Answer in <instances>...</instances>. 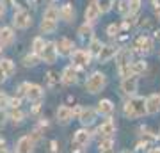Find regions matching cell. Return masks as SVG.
Instances as JSON below:
<instances>
[{"mask_svg": "<svg viewBox=\"0 0 160 153\" xmlns=\"http://www.w3.org/2000/svg\"><path fill=\"white\" fill-rule=\"evenodd\" d=\"M20 107H22V98L12 96L11 102H9V109H20Z\"/></svg>", "mask_w": 160, "mask_h": 153, "instance_id": "cell-40", "label": "cell"}, {"mask_svg": "<svg viewBox=\"0 0 160 153\" xmlns=\"http://www.w3.org/2000/svg\"><path fill=\"white\" fill-rule=\"evenodd\" d=\"M158 57H160V52H158Z\"/></svg>", "mask_w": 160, "mask_h": 153, "instance_id": "cell-54", "label": "cell"}, {"mask_svg": "<svg viewBox=\"0 0 160 153\" xmlns=\"http://www.w3.org/2000/svg\"><path fill=\"white\" fill-rule=\"evenodd\" d=\"M16 39V34H14V28L12 27H0V46H11Z\"/></svg>", "mask_w": 160, "mask_h": 153, "instance_id": "cell-19", "label": "cell"}, {"mask_svg": "<svg viewBox=\"0 0 160 153\" xmlns=\"http://www.w3.org/2000/svg\"><path fill=\"white\" fill-rule=\"evenodd\" d=\"M57 28H59V22H52V20H41V23H39L41 34H53V32H57Z\"/></svg>", "mask_w": 160, "mask_h": 153, "instance_id": "cell-24", "label": "cell"}, {"mask_svg": "<svg viewBox=\"0 0 160 153\" xmlns=\"http://www.w3.org/2000/svg\"><path fill=\"white\" fill-rule=\"evenodd\" d=\"M61 20H64L66 23H71L75 22V18H77V11H75L73 4H69V2H64L62 6H61Z\"/></svg>", "mask_w": 160, "mask_h": 153, "instance_id": "cell-21", "label": "cell"}, {"mask_svg": "<svg viewBox=\"0 0 160 153\" xmlns=\"http://www.w3.org/2000/svg\"><path fill=\"white\" fill-rule=\"evenodd\" d=\"M0 153H11L9 151V148H7L6 139H0Z\"/></svg>", "mask_w": 160, "mask_h": 153, "instance_id": "cell-42", "label": "cell"}, {"mask_svg": "<svg viewBox=\"0 0 160 153\" xmlns=\"http://www.w3.org/2000/svg\"><path fill=\"white\" fill-rule=\"evenodd\" d=\"M96 4L100 6L103 14H105V13H110L114 9V0H96Z\"/></svg>", "mask_w": 160, "mask_h": 153, "instance_id": "cell-36", "label": "cell"}, {"mask_svg": "<svg viewBox=\"0 0 160 153\" xmlns=\"http://www.w3.org/2000/svg\"><path fill=\"white\" fill-rule=\"evenodd\" d=\"M102 9H100V6L96 4V0H92V2H89L86 7V13H84V18H86L87 23H91V25H94V23H98V20L102 18Z\"/></svg>", "mask_w": 160, "mask_h": 153, "instance_id": "cell-12", "label": "cell"}, {"mask_svg": "<svg viewBox=\"0 0 160 153\" xmlns=\"http://www.w3.org/2000/svg\"><path fill=\"white\" fill-rule=\"evenodd\" d=\"M45 96V89L43 85L39 84H34V82H29V87H27V100L29 102H41Z\"/></svg>", "mask_w": 160, "mask_h": 153, "instance_id": "cell-17", "label": "cell"}, {"mask_svg": "<svg viewBox=\"0 0 160 153\" xmlns=\"http://www.w3.org/2000/svg\"><path fill=\"white\" fill-rule=\"evenodd\" d=\"M119 34H123L119 23H110L109 27H107V36H109V38L114 39V38H119Z\"/></svg>", "mask_w": 160, "mask_h": 153, "instance_id": "cell-35", "label": "cell"}, {"mask_svg": "<svg viewBox=\"0 0 160 153\" xmlns=\"http://www.w3.org/2000/svg\"><path fill=\"white\" fill-rule=\"evenodd\" d=\"M114 109H116L114 102H112V100H109V98H102V100L96 103L98 114H100V116H103V118H110V116L114 114Z\"/></svg>", "mask_w": 160, "mask_h": 153, "instance_id": "cell-18", "label": "cell"}, {"mask_svg": "<svg viewBox=\"0 0 160 153\" xmlns=\"http://www.w3.org/2000/svg\"><path fill=\"white\" fill-rule=\"evenodd\" d=\"M98 110H96V107H84L82 109V112H80V116H78V121L82 123V126H91V125H94V121L98 119Z\"/></svg>", "mask_w": 160, "mask_h": 153, "instance_id": "cell-14", "label": "cell"}, {"mask_svg": "<svg viewBox=\"0 0 160 153\" xmlns=\"http://www.w3.org/2000/svg\"><path fill=\"white\" fill-rule=\"evenodd\" d=\"M59 18H61V11H59V7H55L53 4L46 7L45 11H43V20H52V22H59Z\"/></svg>", "mask_w": 160, "mask_h": 153, "instance_id": "cell-26", "label": "cell"}, {"mask_svg": "<svg viewBox=\"0 0 160 153\" xmlns=\"http://www.w3.org/2000/svg\"><path fill=\"white\" fill-rule=\"evenodd\" d=\"M2 4L6 7H12V6H16V0H0Z\"/></svg>", "mask_w": 160, "mask_h": 153, "instance_id": "cell-44", "label": "cell"}, {"mask_svg": "<svg viewBox=\"0 0 160 153\" xmlns=\"http://www.w3.org/2000/svg\"><path fill=\"white\" fill-rule=\"evenodd\" d=\"M116 146L114 137H105V139H100L98 142V153H110Z\"/></svg>", "mask_w": 160, "mask_h": 153, "instance_id": "cell-25", "label": "cell"}, {"mask_svg": "<svg viewBox=\"0 0 160 153\" xmlns=\"http://www.w3.org/2000/svg\"><path fill=\"white\" fill-rule=\"evenodd\" d=\"M6 13H7V7L4 6V4H2V2H0V20H2V18L6 16Z\"/></svg>", "mask_w": 160, "mask_h": 153, "instance_id": "cell-46", "label": "cell"}, {"mask_svg": "<svg viewBox=\"0 0 160 153\" xmlns=\"http://www.w3.org/2000/svg\"><path fill=\"white\" fill-rule=\"evenodd\" d=\"M121 153H132V151H130V150H123Z\"/></svg>", "mask_w": 160, "mask_h": 153, "instance_id": "cell-51", "label": "cell"}, {"mask_svg": "<svg viewBox=\"0 0 160 153\" xmlns=\"http://www.w3.org/2000/svg\"><path fill=\"white\" fill-rule=\"evenodd\" d=\"M32 2H38V0H32Z\"/></svg>", "mask_w": 160, "mask_h": 153, "instance_id": "cell-53", "label": "cell"}, {"mask_svg": "<svg viewBox=\"0 0 160 153\" xmlns=\"http://www.w3.org/2000/svg\"><path fill=\"white\" fill-rule=\"evenodd\" d=\"M7 79H9V77L6 75V71H4V69L0 68V84H4V82H6Z\"/></svg>", "mask_w": 160, "mask_h": 153, "instance_id": "cell-45", "label": "cell"}, {"mask_svg": "<svg viewBox=\"0 0 160 153\" xmlns=\"http://www.w3.org/2000/svg\"><path fill=\"white\" fill-rule=\"evenodd\" d=\"M92 141V134L87 126H82L73 134V146L75 148H80V150H86Z\"/></svg>", "mask_w": 160, "mask_h": 153, "instance_id": "cell-7", "label": "cell"}, {"mask_svg": "<svg viewBox=\"0 0 160 153\" xmlns=\"http://www.w3.org/2000/svg\"><path fill=\"white\" fill-rule=\"evenodd\" d=\"M155 13H157V18H158V22H160V7H157V9H155Z\"/></svg>", "mask_w": 160, "mask_h": 153, "instance_id": "cell-50", "label": "cell"}, {"mask_svg": "<svg viewBox=\"0 0 160 153\" xmlns=\"http://www.w3.org/2000/svg\"><path fill=\"white\" fill-rule=\"evenodd\" d=\"M155 48V39L151 36H146V34H141L137 36L133 43H132V50L133 54H139V55H149Z\"/></svg>", "mask_w": 160, "mask_h": 153, "instance_id": "cell-3", "label": "cell"}, {"mask_svg": "<svg viewBox=\"0 0 160 153\" xmlns=\"http://www.w3.org/2000/svg\"><path fill=\"white\" fill-rule=\"evenodd\" d=\"M118 52H119V48H118V45H112V43H109V45H103L102 52L98 54L96 61L100 64H107L109 61H112L116 55H118Z\"/></svg>", "mask_w": 160, "mask_h": 153, "instance_id": "cell-13", "label": "cell"}, {"mask_svg": "<svg viewBox=\"0 0 160 153\" xmlns=\"http://www.w3.org/2000/svg\"><path fill=\"white\" fill-rule=\"evenodd\" d=\"M146 109H148V116H155L160 112V93L146 96Z\"/></svg>", "mask_w": 160, "mask_h": 153, "instance_id": "cell-20", "label": "cell"}, {"mask_svg": "<svg viewBox=\"0 0 160 153\" xmlns=\"http://www.w3.org/2000/svg\"><path fill=\"white\" fill-rule=\"evenodd\" d=\"M2 52H4V46H0V54H2Z\"/></svg>", "mask_w": 160, "mask_h": 153, "instance_id": "cell-52", "label": "cell"}, {"mask_svg": "<svg viewBox=\"0 0 160 153\" xmlns=\"http://www.w3.org/2000/svg\"><path fill=\"white\" fill-rule=\"evenodd\" d=\"M27 87H29V82H22V84L18 85V89H16V96L18 98H27Z\"/></svg>", "mask_w": 160, "mask_h": 153, "instance_id": "cell-39", "label": "cell"}, {"mask_svg": "<svg viewBox=\"0 0 160 153\" xmlns=\"http://www.w3.org/2000/svg\"><path fill=\"white\" fill-rule=\"evenodd\" d=\"M148 153H160V148L158 146H153V148H149Z\"/></svg>", "mask_w": 160, "mask_h": 153, "instance_id": "cell-49", "label": "cell"}, {"mask_svg": "<svg viewBox=\"0 0 160 153\" xmlns=\"http://www.w3.org/2000/svg\"><path fill=\"white\" fill-rule=\"evenodd\" d=\"M80 71H82V69H78L77 66H73V64H68V66L62 69V73H61V84L66 85V87H71V85L78 84Z\"/></svg>", "mask_w": 160, "mask_h": 153, "instance_id": "cell-6", "label": "cell"}, {"mask_svg": "<svg viewBox=\"0 0 160 153\" xmlns=\"http://www.w3.org/2000/svg\"><path fill=\"white\" fill-rule=\"evenodd\" d=\"M123 116L126 119H139L148 116V109H146V98L144 96H130L123 103Z\"/></svg>", "mask_w": 160, "mask_h": 153, "instance_id": "cell-1", "label": "cell"}, {"mask_svg": "<svg viewBox=\"0 0 160 153\" xmlns=\"http://www.w3.org/2000/svg\"><path fill=\"white\" fill-rule=\"evenodd\" d=\"M7 119H9V114L6 110H0V128H4L7 123Z\"/></svg>", "mask_w": 160, "mask_h": 153, "instance_id": "cell-41", "label": "cell"}, {"mask_svg": "<svg viewBox=\"0 0 160 153\" xmlns=\"http://www.w3.org/2000/svg\"><path fill=\"white\" fill-rule=\"evenodd\" d=\"M39 109H41V102H36L34 107H32V114H38L39 112Z\"/></svg>", "mask_w": 160, "mask_h": 153, "instance_id": "cell-47", "label": "cell"}, {"mask_svg": "<svg viewBox=\"0 0 160 153\" xmlns=\"http://www.w3.org/2000/svg\"><path fill=\"white\" fill-rule=\"evenodd\" d=\"M77 34H78V38L84 41V43H89L91 39H94V28H92L91 23L84 22L78 27V32H77Z\"/></svg>", "mask_w": 160, "mask_h": 153, "instance_id": "cell-22", "label": "cell"}, {"mask_svg": "<svg viewBox=\"0 0 160 153\" xmlns=\"http://www.w3.org/2000/svg\"><path fill=\"white\" fill-rule=\"evenodd\" d=\"M75 114H73V109L69 107V105H66V103H62V105H59L57 110H55V119H57L59 125H69L71 121H73Z\"/></svg>", "mask_w": 160, "mask_h": 153, "instance_id": "cell-11", "label": "cell"}, {"mask_svg": "<svg viewBox=\"0 0 160 153\" xmlns=\"http://www.w3.org/2000/svg\"><path fill=\"white\" fill-rule=\"evenodd\" d=\"M103 48V43L98 38H94V39H91L89 43H87V50H89V54H91L92 57H98V54L102 52Z\"/></svg>", "mask_w": 160, "mask_h": 153, "instance_id": "cell-31", "label": "cell"}, {"mask_svg": "<svg viewBox=\"0 0 160 153\" xmlns=\"http://www.w3.org/2000/svg\"><path fill=\"white\" fill-rule=\"evenodd\" d=\"M128 4H130V11H128V20H130L139 13V9L142 6V0H128Z\"/></svg>", "mask_w": 160, "mask_h": 153, "instance_id": "cell-34", "label": "cell"}, {"mask_svg": "<svg viewBox=\"0 0 160 153\" xmlns=\"http://www.w3.org/2000/svg\"><path fill=\"white\" fill-rule=\"evenodd\" d=\"M22 63H23L25 68H34V66H38V63H41V57L38 55V54H34V52H29V54L22 59Z\"/></svg>", "mask_w": 160, "mask_h": 153, "instance_id": "cell-28", "label": "cell"}, {"mask_svg": "<svg viewBox=\"0 0 160 153\" xmlns=\"http://www.w3.org/2000/svg\"><path fill=\"white\" fill-rule=\"evenodd\" d=\"M61 82V75L57 73V71H53V69H50L48 73H46V85L50 87V89H53L55 85Z\"/></svg>", "mask_w": 160, "mask_h": 153, "instance_id": "cell-33", "label": "cell"}, {"mask_svg": "<svg viewBox=\"0 0 160 153\" xmlns=\"http://www.w3.org/2000/svg\"><path fill=\"white\" fill-rule=\"evenodd\" d=\"M55 45H57V50H59V55L61 57H71L77 48H75V43L69 38H59L55 41Z\"/></svg>", "mask_w": 160, "mask_h": 153, "instance_id": "cell-15", "label": "cell"}, {"mask_svg": "<svg viewBox=\"0 0 160 153\" xmlns=\"http://www.w3.org/2000/svg\"><path fill=\"white\" fill-rule=\"evenodd\" d=\"M34 146H36V142L32 141V137L30 135H22L16 141L14 153H34Z\"/></svg>", "mask_w": 160, "mask_h": 153, "instance_id": "cell-16", "label": "cell"}, {"mask_svg": "<svg viewBox=\"0 0 160 153\" xmlns=\"http://www.w3.org/2000/svg\"><path fill=\"white\" fill-rule=\"evenodd\" d=\"M12 27L18 30H27L29 27H32V14L23 7H18L12 13Z\"/></svg>", "mask_w": 160, "mask_h": 153, "instance_id": "cell-4", "label": "cell"}, {"mask_svg": "<svg viewBox=\"0 0 160 153\" xmlns=\"http://www.w3.org/2000/svg\"><path fill=\"white\" fill-rule=\"evenodd\" d=\"M132 55H133V50H130V48H119L118 55H116L118 66H126V64H130L132 63Z\"/></svg>", "mask_w": 160, "mask_h": 153, "instance_id": "cell-23", "label": "cell"}, {"mask_svg": "<svg viewBox=\"0 0 160 153\" xmlns=\"http://www.w3.org/2000/svg\"><path fill=\"white\" fill-rule=\"evenodd\" d=\"M41 63L45 64H55L59 59V50H57V45L55 41H46V46L45 50L41 52Z\"/></svg>", "mask_w": 160, "mask_h": 153, "instance_id": "cell-8", "label": "cell"}, {"mask_svg": "<svg viewBox=\"0 0 160 153\" xmlns=\"http://www.w3.org/2000/svg\"><path fill=\"white\" fill-rule=\"evenodd\" d=\"M9 114V119H11L14 125H20V123H23V119H25V112H23L22 109H11V112Z\"/></svg>", "mask_w": 160, "mask_h": 153, "instance_id": "cell-32", "label": "cell"}, {"mask_svg": "<svg viewBox=\"0 0 160 153\" xmlns=\"http://www.w3.org/2000/svg\"><path fill=\"white\" fill-rule=\"evenodd\" d=\"M9 102H11V96H7L4 91H0V110H6L9 107Z\"/></svg>", "mask_w": 160, "mask_h": 153, "instance_id": "cell-38", "label": "cell"}, {"mask_svg": "<svg viewBox=\"0 0 160 153\" xmlns=\"http://www.w3.org/2000/svg\"><path fill=\"white\" fill-rule=\"evenodd\" d=\"M0 68L6 71L7 77H12V75H14V71H16L14 63H12L11 59H7V57H2V59H0Z\"/></svg>", "mask_w": 160, "mask_h": 153, "instance_id": "cell-30", "label": "cell"}, {"mask_svg": "<svg viewBox=\"0 0 160 153\" xmlns=\"http://www.w3.org/2000/svg\"><path fill=\"white\" fill-rule=\"evenodd\" d=\"M119 89L125 96H135V93L139 89V77L137 75H132V77H126V79L121 80L119 84Z\"/></svg>", "mask_w": 160, "mask_h": 153, "instance_id": "cell-9", "label": "cell"}, {"mask_svg": "<svg viewBox=\"0 0 160 153\" xmlns=\"http://www.w3.org/2000/svg\"><path fill=\"white\" fill-rule=\"evenodd\" d=\"M153 39H155V41H158V43H160V28L153 32Z\"/></svg>", "mask_w": 160, "mask_h": 153, "instance_id": "cell-48", "label": "cell"}, {"mask_svg": "<svg viewBox=\"0 0 160 153\" xmlns=\"http://www.w3.org/2000/svg\"><path fill=\"white\" fill-rule=\"evenodd\" d=\"M59 142L55 141V139H52L50 141V153H57V150H59Z\"/></svg>", "mask_w": 160, "mask_h": 153, "instance_id": "cell-43", "label": "cell"}, {"mask_svg": "<svg viewBox=\"0 0 160 153\" xmlns=\"http://www.w3.org/2000/svg\"><path fill=\"white\" fill-rule=\"evenodd\" d=\"M158 137H160V134H158Z\"/></svg>", "mask_w": 160, "mask_h": 153, "instance_id": "cell-55", "label": "cell"}, {"mask_svg": "<svg viewBox=\"0 0 160 153\" xmlns=\"http://www.w3.org/2000/svg\"><path fill=\"white\" fill-rule=\"evenodd\" d=\"M84 87H86V91L89 94H98V93H102V91L107 87V75L102 73V71H92V73L86 79Z\"/></svg>", "mask_w": 160, "mask_h": 153, "instance_id": "cell-2", "label": "cell"}, {"mask_svg": "<svg viewBox=\"0 0 160 153\" xmlns=\"http://www.w3.org/2000/svg\"><path fill=\"white\" fill-rule=\"evenodd\" d=\"M148 69V64H146V61H132L130 63V75H137V77H141V75L144 73Z\"/></svg>", "mask_w": 160, "mask_h": 153, "instance_id": "cell-27", "label": "cell"}, {"mask_svg": "<svg viewBox=\"0 0 160 153\" xmlns=\"http://www.w3.org/2000/svg\"><path fill=\"white\" fill-rule=\"evenodd\" d=\"M116 130H118V125H116V121L112 119V116H110V118H107L105 121H102V125H98L94 134H96L100 139H105V137H114Z\"/></svg>", "mask_w": 160, "mask_h": 153, "instance_id": "cell-10", "label": "cell"}, {"mask_svg": "<svg viewBox=\"0 0 160 153\" xmlns=\"http://www.w3.org/2000/svg\"><path fill=\"white\" fill-rule=\"evenodd\" d=\"M69 61L73 66H77L78 69H86L92 61V55L89 54V50H84V48H77V50L71 54Z\"/></svg>", "mask_w": 160, "mask_h": 153, "instance_id": "cell-5", "label": "cell"}, {"mask_svg": "<svg viewBox=\"0 0 160 153\" xmlns=\"http://www.w3.org/2000/svg\"><path fill=\"white\" fill-rule=\"evenodd\" d=\"M46 46V41L43 36H36L34 39H32V46H30V52H34V54H38V55H41V52L45 50Z\"/></svg>", "mask_w": 160, "mask_h": 153, "instance_id": "cell-29", "label": "cell"}, {"mask_svg": "<svg viewBox=\"0 0 160 153\" xmlns=\"http://www.w3.org/2000/svg\"><path fill=\"white\" fill-rule=\"evenodd\" d=\"M116 6H118L116 9H118V13H119V14H123V16L128 18V11H130V4H128V0H119Z\"/></svg>", "mask_w": 160, "mask_h": 153, "instance_id": "cell-37", "label": "cell"}]
</instances>
